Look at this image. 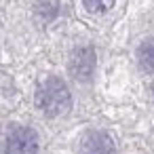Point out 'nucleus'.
Wrapping results in <instances>:
<instances>
[{"label":"nucleus","mask_w":154,"mask_h":154,"mask_svg":"<svg viewBox=\"0 0 154 154\" xmlns=\"http://www.w3.org/2000/svg\"><path fill=\"white\" fill-rule=\"evenodd\" d=\"M116 0H82V5L89 13H106L108 9H112V5Z\"/></svg>","instance_id":"obj_7"},{"label":"nucleus","mask_w":154,"mask_h":154,"mask_svg":"<svg viewBox=\"0 0 154 154\" xmlns=\"http://www.w3.org/2000/svg\"><path fill=\"white\" fill-rule=\"evenodd\" d=\"M59 0H36L34 2V15L38 21L49 23L59 15Z\"/></svg>","instance_id":"obj_5"},{"label":"nucleus","mask_w":154,"mask_h":154,"mask_svg":"<svg viewBox=\"0 0 154 154\" xmlns=\"http://www.w3.org/2000/svg\"><path fill=\"white\" fill-rule=\"evenodd\" d=\"M78 154H118L114 139L103 131H89L78 146Z\"/></svg>","instance_id":"obj_4"},{"label":"nucleus","mask_w":154,"mask_h":154,"mask_svg":"<svg viewBox=\"0 0 154 154\" xmlns=\"http://www.w3.org/2000/svg\"><path fill=\"white\" fill-rule=\"evenodd\" d=\"M95 63H97L95 51L91 47H78L70 57V74L76 80H89L95 72Z\"/></svg>","instance_id":"obj_3"},{"label":"nucleus","mask_w":154,"mask_h":154,"mask_svg":"<svg viewBox=\"0 0 154 154\" xmlns=\"http://www.w3.org/2000/svg\"><path fill=\"white\" fill-rule=\"evenodd\" d=\"M150 95H152V99H154V85L150 87Z\"/></svg>","instance_id":"obj_8"},{"label":"nucleus","mask_w":154,"mask_h":154,"mask_svg":"<svg viewBox=\"0 0 154 154\" xmlns=\"http://www.w3.org/2000/svg\"><path fill=\"white\" fill-rule=\"evenodd\" d=\"M137 61H139V66H141L143 72L154 74V38H148V40L139 47V51H137Z\"/></svg>","instance_id":"obj_6"},{"label":"nucleus","mask_w":154,"mask_h":154,"mask_svg":"<svg viewBox=\"0 0 154 154\" xmlns=\"http://www.w3.org/2000/svg\"><path fill=\"white\" fill-rule=\"evenodd\" d=\"M34 101H36V108H38L45 116L57 118V116H63V114L70 110V106H72V95H70V89L66 87V82H63L61 78L51 76V78H47V80L38 87Z\"/></svg>","instance_id":"obj_1"},{"label":"nucleus","mask_w":154,"mask_h":154,"mask_svg":"<svg viewBox=\"0 0 154 154\" xmlns=\"http://www.w3.org/2000/svg\"><path fill=\"white\" fill-rule=\"evenodd\" d=\"M7 154H38V133L30 127H13L5 141Z\"/></svg>","instance_id":"obj_2"}]
</instances>
